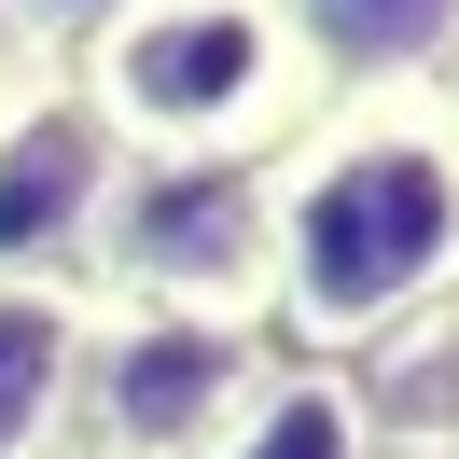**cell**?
Segmentation results:
<instances>
[{
    "label": "cell",
    "instance_id": "obj_3",
    "mask_svg": "<svg viewBox=\"0 0 459 459\" xmlns=\"http://www.w3.org/2000/svg\"><path fill=\"white\" fill-rule=\"evenodd\" d=\"M264 376H279V334L237 307H84L56 459H209Z\"/></svg>",
    "mask_w": 459,
    "mask_h": 459
},
{
    "label": "cell",
    "instance_id": "obj_5",
    "mask_svg": "<svg viewBox=\"0 0 459 459\" xmlns=\"http://www.w3.org/2000/svg\"><path fill=\"white\" fill-rule=\"evenodd\" d=\"M126 181L70 56H0V279H84V237Z\"/></svg>",
    "mask_w": 459,
    "mask_h": 459
},
{
    "label": "cell",
    "instance_id": "obj_6",
    "mask_svg": "<svg viewBox=\"0 0 459 459\" xmlns=\"http://www.w3.org/2000/svg\"><path fill=\"white\" fill-rule=\"evenodd\" d=\"M279 29L320 98H376V84H446L459 0H279Z\"/></svg>",
    "mask_w": 459,
    "mask_h": 459
},
{
    "label": "cell",
    "instance_id": "obj_4",
    "mask_svg": "<svg viewBox=\"0 0 459 459\" xmlns=\"http://www.w3.org/2000/svg\"><path fill=\"white\" fill-rule=\"evenodd\" d=\"M84 292L264 320V168H126L84 237Z\"/></svg>",
    "mask_w": 459,
    "mask_h": 459
},
{
    "label": "cell",
    "instance_id": "obj_9",
    "mask_svg": "<svg viewBox=\"0 0 459 459\" xmlns=\"http://www.w3.org/2000/svg\"><path fill=\"white\" fill-rule=\"evenodd\" d=\"M126 0H0V56H84Z\"/></svg>",
    "mask_w": 459,
    "mask_h": 459
},
{
    "label": "cell",
    "instance_id": "obj_7",
    "mask_svg": "<svg viewBox=\"0 0 459 459\" xmlns=\"http://www.w3.org/2000/svg\"><path fill=\"white\" fill-rule=\"evenodd\" d=\"M84 307H98L84 279H0V459H56Z\"/></svg>",
    "mask_w": 459,
    "mask_h": 459
},
{
    "label": "cell",
    "instance_id": "obj_8",
    "mask_svg": "<svg viewBox=\"0 0 459 459\" xmlns=\"http://www.w3.org/2000/svg\"><path fill=\"white\" fill-rule=\"evenodd\" d=\"M209 459H376V418H362V390H348V362H292L279 348V376L223 418Z\"/></svg>",
    "mask_w": 459,
    "mask_h": 459
},
{
    "label": "cell",
    "instance_id": "obj_2",
    "mask_svg": "<svg viewBox=\"0 0 459 459\" xmlns=\"http://www.w3.org/2000/svg\"><path fill=\"white\" fill-rule=\"evenodd\" d=\"M70 70L126 140V168H264L320 112L279 0H126Z\"/></svg>",
    "mask_w": 459,
    "mask_h": 459
},
{
    "label": "cell",
    "instance_id": "obj_10",
    "mask_svg": "<svg viewBox=\"0 0 459 459\" xmlns=\"http://www.w3.org/2000/svg\"><path fill=\"white\" fill-rule=\"evenodd\" d=\"M431 98H446V112H459V56H446V84H431Z\"/></svg>",
    "mask_w": 459,
    "mask_h": 459
},
{
    "label": "cell",
    "instance_id": "obj_1",
    "mask_svg": "<svg viewBox=\"0 0 459 459\" xmlns=\"http://www.w3.org/2000/svg\"><path fill=\"white\" fill-rule=\"evenodd\" d=\"M431 307H459V112L431 84L320 98L264 153V334L362 362Z\"/></svg>",
    "mask_w": 459,
    "mask_h": 459
}]
</instances>
